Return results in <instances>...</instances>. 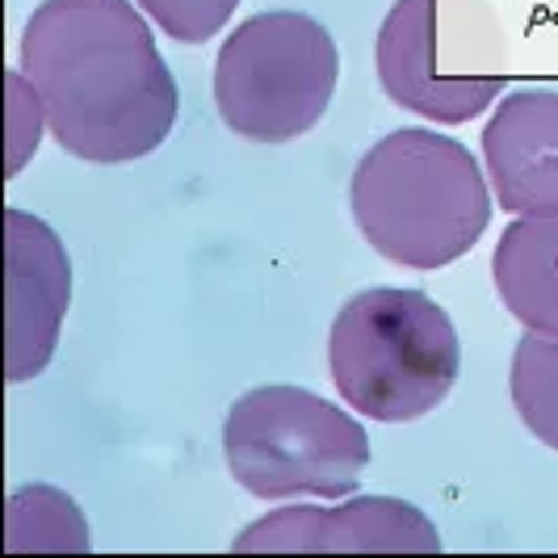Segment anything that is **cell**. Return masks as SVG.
I'll return each instance as SVG.
<instances>
[{
    "instance_id": "obj_1",
    "label": "cell",
    "mask_w": 558,
    "mask_h": 558,
    "mask_svg": "<svg viewBox=\"0 0 558 558\" xmlns=\"http://www.w3.org/2000/svg\"><path fill=\"white\" fill-rule=\"evenodd\" d=\"M22 72L56 143L84 165H131L172 135L181 93L135 0H43L22 29Z\"/></svg>"
},
{
    "instance_id": "obj_2",
    "label": "cell",
    "mask_w": 558,
    "mask_h": 558,
    "mask_svg": "<svg viewBox=\"0 0 558 558\" xmlns=\"http://www.w3.org/2000/svg\"><path fill=\"white\" fill-rule=\"evenodd\" d=\"M365 244L403 269H446L492 223V185L471 147L403 126L374 143L349 185Z\"/></svg>"
},
{
    "instance_id": "obj_3",
    "label": "cell",
    "mask_w": 558,
    "mask_h": 558,
    "mask_svg": "<svg viewBox=\"0 0 558 558\" xmlns=\"http://www.w3.org/2000/svg\"><path fill=\"white\" fill-rule=\"evenodd\" d=\"M328 369L357 416L408 424L449 399L462 369V344L446 307L424 290L374 286L336 311Z\"/></svg>"
},
{
    "instance_id": "obj_4",
    "label": "cell",
    "mask_w": 558,
    "mask_h": 558,
    "mask_svg": "<svg viewBox=\"0 0 558 558\" xmlns=\"http://www.w3.org/2000/svg\"><path fill=\"white\" fill-rule=\"evenodd\" d=\"M223 453L231 478L269 504L344 500L374 458L362 420L290 383L256 387L231 403Z\"/></svg>"
},
{
    "instance_id": "obj_5",
    "label": "cell",
    "mask_w": 558,
    "mask_h": 558,
    "mask_svg": "<svg viewBox=\"0 0 558 558\" xmlns=\"http://www.w3.org/2000/svg\"><path fill=\"white\" fill-rule=\"evenodd\" d=\"M340 84L336 38L307 13H256L227 34L215 59V106L227 131L290 143L328 113Z\"/></svg>"
},
{
    "instance_id": "obj_6",
    "label": "cell",
    "mask_w": 558,
    "mask_h": 558,
    "mask_svg": "<svg viewBox=\"0 0 558 558\" xmlns=\"http://www.w3.org/2000/svg\"><path fill=\"white\" fill-rule=\"evenodd\" d=\"M441 533L416 504L357 496L349 504H290L231 542L235 555H441Z\"/></svg>"
},
{
    "instance_id": "obj_7",
    "label": "cell",
    "mask_w": 558,
    "mask_h": 558,
    "mask_svg": "<svg viewBox=\"0 0 558 558\" xmlns=\"http://www.w3.org/2000/svg\"><path fill=\"white\" fill-rule=\"evenodd\" d=\"M72 303V260L56 227L38 215L4 210V374L38 378L59 349Z\"/></svg>"
},
{
    "instance_id": "obj_8",
    "label": "cell",
    "mask_w": 558,
    "mask_h": 558,
    "mask_svg": "<svg viewBox=\"0 0 558 558\" xmlns=\"http://www.w3.org/2000/svg\"><path fill=\"white\" fill-rule=\"evenodd\" d=\"M437 0H395L378 26L374 68L395 106L428 122L458 126L487 113L504 97V76H441L433 68Z\"/></svg>"
},
{
    "instance_id": "obj_9",
    "label": "cell",
    "mask_w": 558,
    "mask_h": 558,
    "mask_svg": "<svg viewBox=\"0 0 558 558\" xmlns=\"http://www.w3.org/2000/svg\"><path fill=\"white\" fill-rule=\"evenodd\" d=\"M492 194L512 215H558V93L521 88L496 101L483 131Z\"/></svg>"
},
{
    "instance_id": "obj_10",
    "label": "cell",
    "mask_w": 558,
    "mask_h": 558,
    "mask_svg": "<svg viewBox=\"0 0 558 558\" xmlns=\"http://www.w3.org/2000/svg\"><path fill=\"white\" fill-rule=\"evenodd\" d=\"M492 281L512 319L558 336V215H517L492 252Z\"/></svg>"
},
{
    "instance_id": "obj_11",
    "label": "cell",
    "mask_w": 558,
    "mask_h": 558,
    "mask_svg": "<svg viewBox=\"0 0 558 558\" xmlns=\"http://www.w3.org/2000/svg\"><path fill=\"white\" fill-rule=\"evenodd\" d=\"M88 546H93L88 525L72 496H63L56 487H22L9 496V508H4V550L9 555H26V550L84 555Z\"/></svg>"
},
{
    "instance_id": "obj_12",
    "label": "cell",
    "mask_w": 558,
    "mask_h": 558,
    "mask_svg": "<svg viewBox=\"0 0 558 558\" xmlns=\"http://www.w3.org/2000/svg\"><path fill=\"white\" fill-rule=\"evenodd\" d=\"M508 391L521 424L542 446L558 449V336H521L512 353Z\"/></svg>"
},
{
    "instance_id": "obj_13",
    "label": "cell",
    "mask_w": 558,
    "mask_h": 558,
    "mask_svg": "<svg viewBox=\"0 0 558 558\" xmlns=\"http://www.w3.org/2000/svg\"><path fill=\"white\" fill-rule=\"evenodd\" d=\"M43 131H51L47 126V110H43V97L29 84L26 72L13 68L4 76V172L9 177H17L34 160V151L43 143Z\"/></svg>"
},
{
    "instance_id": "obj_14",
    "label": "cell",
    "mask_w": 558,
    "mask_h": 558,
    "mask_svg": "<svg viewBox=\"0 0 558 558\" xmlns=\"http://www.w3.org/2000/svg\"><path fill=\"white\" fill-rule=\"evenodd\" d=\"M172 43H206L231 22L240 0H135Z\"/></svg>"
}]
</instances>
